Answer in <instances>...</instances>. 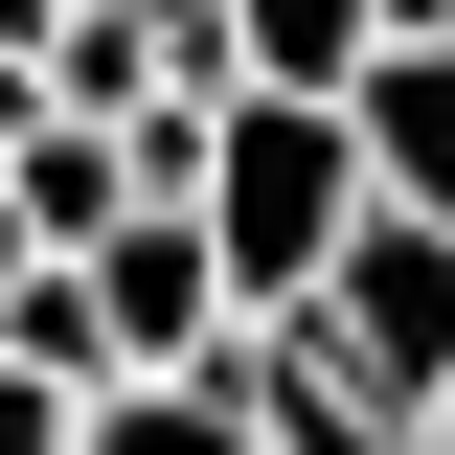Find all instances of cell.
I'll list each match as a JSON object with an SVG mask.
<instances>
[{"label": "cell", "mask_w": 455, "mask_h": 455, "mask_svg": "<svg viewBox=\"0 0 455 455\" xmlns=\"http://www.w3.org/2000/svg\"><path fill=\"white\" fill-rule=\"evenodd\" d=\"M182 228L228 251V319H319V274L364 251V137H341V92H205Z\"/></svg>", "instance_id": "cell-1"}, {"label": "cell", "mask_w": 455, "mask_h": 455, "mask_svg": "<svg viewBox=\"0 0 455 455\" xmlns=\"http://www.w3.org/2000/svg\"><path fill=\"white\" fill-rule=\"evenodd\" d=\"M387 46V0H228V92H341Z\"/></svg>", "instance_id": "cell-6"}, {"label": "cell", "mask_w": 455, "mask_h": 455, "mask_svg": "<svg viewBox=\"0 0 455 455\" xmlns=\"http://www.w3.org/2000/svg\"><path fill=\"white\" fill-rule=\"evenodd\" d=\"M160 205V182H137V114H0V228H23V251H114V228Z\"/></svg>", "instance_id": "cell-4"}, {"label": "cell", "mask_w": 455, "mask_h": 455, "mask_svg": "<svg viewBox=\"0 0 455 455\" xmlns=\"http://www.w3.org/2000/svg\"><path fill=\"white\" fill-rule=\"evenodd\" d=\"M387 23H455V0H387Z\"/></svg>", "instance_id": "cell-10"}, {"label": "cell", "mask_w": 455, "mask_h": 455, "mask_svg": "<svg viewBox=\"0 0 455 455\" xmlns=\"http://www.w3.org/2000/svg\"><path fill=\"white\" fill-rule=\"evenodd\" d=\"M410 455H455V387H433V410H410Z\"/></svg>", "instance_id": "cell-9"}, {"label": "cell", "mask_w": 455, "mask_h": 455, "mask_svg": "<svg viewBox=\"0 0 455 455\" xmlns=\"http://www.w3.org/2000/svg\"><path fill=\"white\" fill-rule=\"evenodd\" d=\"M92 410H114V387H68V364H23V341H0V455H68Z\"/></svg>", "instance_id": "cell-8"}, {"label": "cell", "mask_w": 455, "mask_h": 455, "mask_svg": "<svg viewBox=\"0 0 455 455\" xmlns=\"http://www.w3.org/2000/svg\"><path fill=\"white\" fill-rule=\"evenodd\" d=\"M341 137H364V205L455 228V23H387V46L341 68Z\"/></svg>", "instance_id": "cell-5"}, {"label": "cell", "mask_w": 455, "mask_h": 455, "mask_svg": "<svg viewBox=\"0 0 455 455\" xmlns=\"http://www.w3.org/2000/svg\"><path fill=\"white\" fill-rule=\"evenodd\" d=\"M68 296H92V364H114V387H205L228 341H251V319H228V251L182 205H137L114 251H68Z\"/></svg>", "instance_id": "cell-3"}, {"label": "cell", "mask_w": 455, "mask_h": 455, "mask_svg": "<svg viewBox=\"0 0 455 455\" xmlns=\"http://www.w3.org/2000/svg\"><path fill=\"white\" fill-rule=\"evenodd\" d=\"M296 341H319V364H341L364 410H433V387H455V228L364 205V251L319 274V319H296Z\"/></svg>", "instance_id": "cell-2"}, {"label": "cell", "mask_w": 455, "mask_h": 455, "mask_svg": "<svg viewBox=\"0 0 455 455\" xmlns=\"http://www.w3.org/2000/svg\"><path fill=\"white\" fill-rule=\"evenodd\" d=\"M68 455H274V433H251V410H228V364H205V387H114Z\"/></svg>", "instance_id": "cell-7"}]
</instances>
